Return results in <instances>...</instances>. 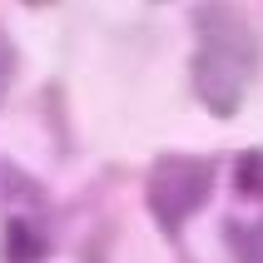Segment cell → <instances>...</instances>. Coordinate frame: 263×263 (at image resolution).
Wrapping results in <instances>:
<instances>
[{"mask_svg":"<svg viewBox=\"0 0 263 263\" xmlns=\"http://www.w3.org/2000/svg\"><path fill=\"white\" fill-rule=\"evenodd\" d=\"M15 74H20V55H15V40L5 35V25H0V100L10 95Z\"/></svg>","mask_w":263,"mask_h":263,"instance_id":"6","label":"cell"},{"mask_svg":"<svg viewBox=\"0 0 263 263\" xmlns=\"http://www.w3.org/2000/svg\"><path fill=\"white\" fill-rule=\"evenodd\" d=\"M25 5H35V10H45V5H55V0H25Z\"/></svg>","mask_w":263,"mask_h":263,"instance_id":"7","label":"cell"},{"mask_svg":"<svg viewBox=\"0 0 263 263\" xmlns=\"http://www.w3.org/2000/svg\"><path fill=\"white\" fill-rule=\"evenodd\" d=\"M0 258H5V263H50V258H55V238L45 234L40 214H5Z\"/></svg>","mask_w":263,"mask_h":263,"instance_id":"3","label":"cell"},{"mask_svg":"<svg viewBox=\"0 0 263 263\" xmlns=\"http://www.w3.org/2000/svg\"><path fill=\"white\" fill-rule=\"evenodd\" d=\"M179 263H194V258H179Z\"/></svg>","mask_w":263,"mask_h":263,"instance_id":"8","label":"cell"},{"mask_svg":"<svg viewBox=\"0 0 263 263\" xmlns=\"http://www.w3.org/2000/svg\"><path fill=\"white\" fill-rule=\"evenodd\" d=\"M194 55H189V89L199 95L214 119H234L243 109L249 85L263 74V40L238 0H199L189 15Z\"/></svg>","mask_w":263,"mask_h":263,"instance_id":"1","label":"cell"},{"mask_svg":"<svg viewBox=\"0 0 263 263\" xmlns=\"http://www.w3.org/2000/svg\"><path fill=\"white\" fill-rule=\"evenodd\" d=\"M219 189V159L209 154H154L144 169V209L164 238H179L184 223L214 199Z\"/></svg>","mask_w":263,"mask_h":263,"instance_id":"2","label":"cell"},{"mask_svg":"<svg viewBox=\"0 0 263 263\" xmlns=\"http://www.w3.org/2000/svg\"><path fill=\"white\" fill-rule=\"evenodd\" d=\"M234 194L243 204H263V149H243L234 159Z\"/></svg>","mask_w":263,"mask_h":263,"instance_id":"5","label":"cell"},{"mask_svg":"<svg viewBox=\"0 0 263 263\" xmlns=\"http://www.w3.org/2000/svg\"><path fill=\"white\" fill-rule=\"evenodd\" d=\"M223 243L234 263H263V214L258 219H223Z\"/></svg>","mask_w":263,"mask_h":263,"instance_id":"4","label":"cell"}]
</instances>
